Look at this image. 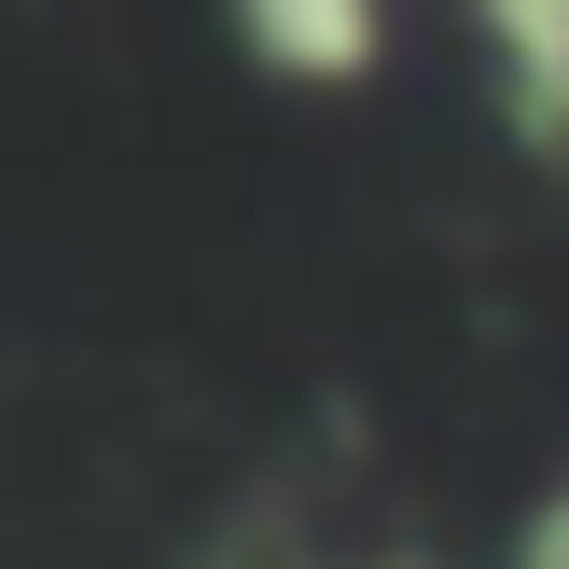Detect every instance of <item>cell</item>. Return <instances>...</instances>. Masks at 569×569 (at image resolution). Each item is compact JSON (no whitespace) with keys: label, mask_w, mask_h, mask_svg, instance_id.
<instances>
[{"label":"cell","mask_w":569,"mask_h":569,"mask_svg":"<svg viewBox=\"0 0 569 569\" xmlns=\"http://www.w3.org/2000/svg\"><path fill=\"white\" fill-rule=\"evenodd\" d=\"M237 28H250V56L292 70V83H361L376 42H389L376 0H237Z\"/></svg>","instance_id":"obj_1"}]
</instances>
